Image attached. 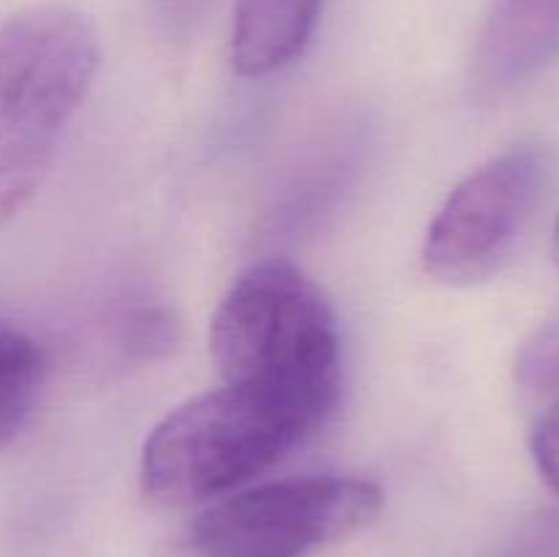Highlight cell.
Masks as SVG:
<instances>
[{"mask_svg": "<svg viewBox=\"0 0 559 557\" xmlns=\"http://www.w3.org/2000/svg\"><path fill=\"white\" fill-rule=\"evenodd\" d=\"M44 382V353L25 328L0 320V448L25 429Z\"/></svg>", "mask_w": 559, "mask_h": 557, "instance_id": "ba28073f", "label": "cell"}, {"mask_svg": "<svg viewBox=\"0 0 559 557\" xmlns=\"http://www.w3.org/2000/svg\"><path fill=\"white\" fill-rule=\"evenodd\" d=\"M380 486L349 475H304L229 491L197 517L200 557H304L369 528Z\"/></svg>", "mask_w": 559, "mask_h": 557, "instance_id": "277c9868", "label": "cell"}, {"mask_svg": "<svg viewBox=\"0 0 559 557\" xmlns=\"http://www.w3.org/2000/svg\"><path fill=\"white\" fill-rule=\"evenodd\" d=\"M322 420L254 388L222 386L167 415L142 448V489L164 506L224 497L265 473Z\"/></svg>", "mask_w": 559, "mask_h": 557, "instance_id": "3957f363", "label": "cell"}, {"mask_svg": "<svg viewBox=\"0 0 559 557\" xmlns=\"http://www.w3.org/2000/svg\"><path fill=\"white\" fill-rule=\"evenodd\" d=\"M98 71L82 11L33 5L0 22V224L31 202Z\"/></svg>", "mask_w": 559, "mask_h": 557, "instance_id": "7a4b0ae2", "label": "cell"}, {"mask_svg": "<svg viewBox=\"0 0 559 557\" xmlns=\"http://www.w3.org/2000/svg\"><path fill=\"white\" fill-rule=\"evenodd\" d=\"M551 175L544 145L524 142L469 173L431 222L424 244L429 276L469 287L495 276L516 249Z\"/></svg>", "mask_w": 559, "mask_h": 557, "instance_id": "5b68a950", "label": "cell"}, {"mask_svg": "<svg viewBox=\"0 0 559 557\" xmlns=\"http://www.w3.org/2000/svg\"><path fill=\"white\" fill-rule=\"evenodd\" d=\"M530 453L544 484L559 497V402L535 420L530 431Z\"/></svg>", "mask_w": 559, "mask_h": 557, "instance_id": "30bf717a", "label": "cell"}, {"mask_svg": "<svg viewBox=\"0 0 559 557\" xmlns=\"http://www.w3.org/2000/svg\"><path fill=\"white\" fill-rule=\"evenodd\" d=\"M516 380L530 391L559 388V309L519 349Z\"/></svg>", "mask_w": 559, "mask_h": 557, "instance_id": "9c48e42d", "label": "cell"}, {"mask_svg": "<svg viewBox=\"0 0 559 557\" xmlns=\"http://www.w3.org/2000/svg\"><path fill=\"white\" fill-rule=\"evenodd\" d=\"M506 557H559V508L535 517Z\"/></svg>", "mask_w": 559, "mask_h": 557, "instance_id": "8fae6325", "label": "cell"}, {"mask_svg": "<svg viewBox=\"0 0 559 557\" xmlns=\"http://www.w3.org/2000/svg\"><path fill=\"white\" fill-rule=\"evenodd\" d=\"M551 257H555V265L559 268V216L555 222V233H551Z\"/></svg>", "mask_w": 559, "mask_h": 557, "instance_id": "7c38bea8", "label": "cell"}, {"mask_svg": "<svg viewBox=\"0 0 559 557\" xmlns=\"http://www.w3.org/2000/svg\"><path fill=\"white\" fill-rule=\"evenodd\" d=\"M211 355L224 386L273 393L320 420L336 407V315L293 262L273 257L235 278L211 320Z\"/></svg>", "mask_w": 559, "mask_h": 557, "instance_id": "6da1fadb", "label": "cell"}, {"mask_svg": "<svg viewBox=\"0 0 559 557\" xmlns=\"http://www.w3.org/2000/svg\"><path fill=\"white\" fill-rule=\"evenodd\" d=\"M559 58V0H495L478 44L484 87H511Z\"/></svg>", "mask_w": 559, "mask_h": 557, "instance_id": "8992f818", "label": "cell"}, {"mask_svg": "<svg viewBox=\"0 0 559 557\" xmlns=\"http://www.w3.org/2000/svg\"><path fill=\"white\" fill-rule=\"evenodd\" d=\"M322 0H235L233 66L267 76L293 63L314 33Z\"/></svg>", "mask_w": 559, "mask_h": 557, "instance_id": "52a82bcc", "label": "cell"}]
</instances>
